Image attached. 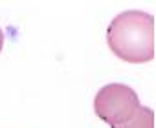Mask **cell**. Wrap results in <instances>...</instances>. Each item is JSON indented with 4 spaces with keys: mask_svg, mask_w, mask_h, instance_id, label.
Masks as SVG:
<instances>
[{
    "mask_svg": "<svg viewBox=\"0 0 156 128\" xmlns=\"http://www.w3.org/2000/svg\"><path fill=\"white\" fill-rule=\"evenodd\" d=\"M110 51L130 64L154 59V17L141 9H127L112 19L107 28Z\"/></svg>",
    "mask_w": 156,
    "mask_h": 128,
    "instance_id": "cell-1",
    "label": "cell"
},
{
    "mask_svg": "<svg viewBox=\"0 0 156 128\" xmlns=\"http://www.w3.org/2000/svg\"><path fill=\"white\" fill-rule=\"evenodd\" d=\"M4 49V31L0 29V51Z\"/></svg>",
    "mask_w": 156,
    "mask_h": 128,
    "instance_id": "cell-4",
    "label": "cell"
},
{
    "mask_svg": "<svg viewBox=\"0 0 156 128\" xmlns=\"http://www.w3.org/2000/svg\"><path fill=\"white\" fill-rule=\"evenodd\" d=\"M112 128H154V110L149 106H140L125 124Z\"/></svg>",
    "mask_w": 156,
    "mask_h": 128,
    "instance_id": "cell-3",
    "label": "cell"
},
{
    "mask_svg": "<svg viewBox=\"0 0 156 128\" xmlns=\"http://www.w3.org/2000/svg\"><path fill=\"white\" fill-rule=\"evenodd\" d=\"M140 108L138 93L121 83H110L103 86L94 97L96 115L110 126L125 124Z\"/></svg>",
    "mask_w": 156,
    "mask_h": 128,
    "instance_id": "cell-2",
    "label": "cell"
}]
</instances>
